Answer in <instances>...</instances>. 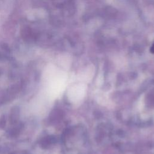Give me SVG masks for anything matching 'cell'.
I'll list each match as a JSON object with an SVG mask.
<instances>
[{"label": "cell", "instance_id": "cell-1", "mask_svg": "<svg viewBox=\"0 0 154 154\" xmlns=\"http://www.w3.org/2000/svg\"><path fill=\"white\" fill-rule=\"evenodd\" d=\"M150 52L153 54H154V43H153V45H152L151 48H150Z\"/></svg>", "mask_w": 154, "mask_h": 154}]
</instances>
